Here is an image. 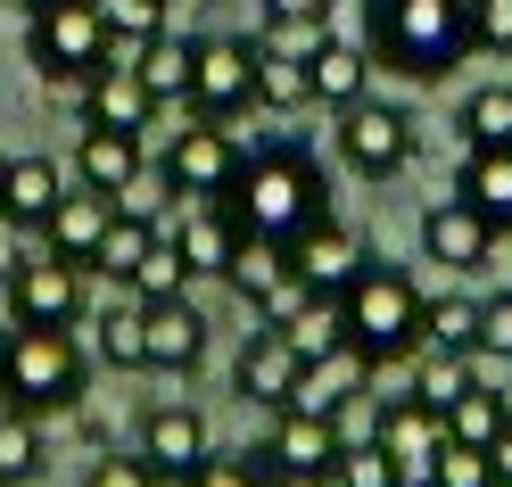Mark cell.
I'll return each instance as SVG.
<instances>
[{
	"mask_svg": "<svg viewBox=\"0 0 512 487\" xmlns=\"http://www.w3.org/2000/svg\"><path fill=\"white\" fill-rule=\"evenodd\" d=\"M455 199H471V207L512 240V149H463V166H455Z\"/></svg>",
	"mask_w": 512,
	"mask_h": 487,
	"instance_id": "cell-26",
	"label": "cell"
},
{
	"mask_svg": "<svg viewBox=\"0 0 512 487\" xmlns=\"http://www.w3.org/2000/svg\"><path fill=\"white\" fill-rule=\"evenodd\" d=\"M479 380H488V355H479V347H422L413 372H405V397L446 421V405H455L463 388H479Z\"/></svg>",
	"mask_w": 512,
	"mask_h": 487,
	"instance_id": "cell-24",
	"label": "cell"
},
{
	"mask_svg": "<svg viewBox=\"0 0 512 487\" xmlns=\"http://www.w3.org/2000/svg\"><path fill=\"white\" fill-rule=\"evenodd\" d=\"M364 50L397 83H446L463 58H479L471 0H364Z\"/></svg>",
	"mask_w": 512,
	"mask_h": 487,
	"instance_id": "cell-2",
	"label": "cell"
},
{
	"mask_svg": "<svg viewBox=\"0 0 512 487\" xmlns=\"http://www.w3.org/2000/svg\"><path fill=\"white\" fill-rule=\"evenodd\" d=\"M290 273H298V265H290V240L240 232V248H232V273H223V281H232V298L256 314V306H265V298H273V289L290 281Z\"/></svg>",
	"mask_w": 512,
	"mask_h": 487,
	"instance_id": "cell-27",
	"label": "cell"
},
{
	"mask_svg": "<svg viewBox=\"0 0 512 487\" xmlns=\"http://www.w3.org/2000/svg\"><path fill=\"white\" fill-rule=\"evenodd\" d=\"M50 463V438H42V413H0V487H34Z\"/></svg>",
	"mask_w": 512,
	"mask_h": 487,
	"instance_id": "cell-32",
	"label": "cell"
},
{
	"mask_svg": "<svg viewBox=\"0 0 512 487\" xmlns=\"http://www.w3.org/2000/svg\"><path fill=\"white\" fill-rule=\"evenodd\" d=\"M141 314H149V372L190 380L207 364V314L190 306V289H182V298H149Z\"/></svg>",
	"mask_w": 512,
	"mask_h": 487,
	"instance_id": "cell-21",
	"label": "cell"
},
{
	"mask_svg": "<svg viewBox=\"0 0 512 487\" xmlns=\"http://www.w3.org/2000/svg\"><path fill=\"white\" fill-rule=\"evenodd\" d=\"M166 240L182 248V265H190V281L199 273H232V248H240V223H232V207L223 199H182V215L166 223Z\"/></svg>",
	"mask_w": 512,
	"mask_h": 487,
	"instance_id": "cell-20",
	"label": "cell"
},
{
	"mask_svg": "<svg viewBox=\"0 0 512 487\" xmlns=\"http://www.w3.org/2000/svg\"><path fill=\"white\" fill-rule=\"evenodd\" d=\"M75 190V174L58 166V157H9V199H0V223H9L17 240H42V223H50V207Z\"/></svg>",
	"mask_w": 512,
	"mask_h": 487,
	"instance_id": "cell-19",
	"label": "cell"
},
{
	"mask_svg": "<svg viewBox=\"0 0 512 487\" xmlns=\"http://www.w3.org/2000/svg\"><path fill=\"white\" fill-rule=\"evenodd\" d=\"M479 355H488V364H512V289H488V298H479Z\"/></svg>",
	"mask_w": 512,
	"mask_h": 487,
	"instance_id": "cell-40",
	"label": "cell"
},
{
	"mask_svg": "<svg viewBox=\"0 0 512 487\" xmlns=\"http://www.w3.org/2000/svg\"><path fill=\"white\" fill-rule=\"evenodd\" d=\"M83 487H166V479H157V471L141 463V454L124 446V454H100V463L83 471Z\"/></svg>",
	"mask_w": 512,
	"mask_h": 487,
	"instance_id": "cell-41",
	"label": "cell"
},
{
	"mask_svg": "<svg viewBox=\"0 0 512 487\" xmlns=\"http://www.w3.org/2000/svg\"><path fill=\"white\" fill-rule=\"evenodd\" d=\"M323 487H397V463L380 454V438L372 446H339V463H331Z\"/></svg>",
	"mask_w": 512,
	"mask_h": 487,
	"instance_id": "cell-39",
	"label": "cell"
},
{
	"mask_svg": "<svg viewBox=\"0 0 512 487\" xmlns=\"http://www.w3.org/2000/svg\"><path fill=\"white\" fill-rule=\"evenodd\" d=\"M0 199H9V157H0Z\"/></svg>",
	"mask_w": 512,
	"mask_h": 487,
	"instance_id": "cell-46",
	"label": "cell"
},
{
	"mask_svg": "<svg viewBox=\"0 0 512 487\" xmlns=\"http://www.w3.org/2000/svg\"><path fill=\"white\" fill-rule=\"evenodd\" d=\"M430 487H504V479H496V454H488V446H455V438H446Z\"/></svg>",
	"mask_w": 512,
	"mask_h": 487,
	"instance_id": "cell-38",
	"label": "cell"
},
{
	"mask_svg": "<svg viewBox=\"0 0 512 487\" xmlns=\"http://www.w3.org/2000/svg\"><path fill=\"white\" fill-rule=\"evenodd\" d=\"M232 223L240 232H265V240H298L306 223L339 215L331 207V166L314 157L298 133H265L240 157V182H232Z\"/></svg>",
	"mask_w": 512,
	"mask_h": 487,
	"instance_id": "cell-1",
	"label": "cell"
},
{
	"mask_svg": "<svg viewBox=\"0 0 512 487\" xmlns=\"http://www.w3.org/2000/svg\"><path fill=\"white\" fill-rule=\"evenodd\" d=\"M83 322H91V355H100L108 372H149V314H141L133 289H116V298L91 306Z\"/></svg>",
	"mask_w": 512,
	"mask_h": 487,
	"instance_id": "cell-25",
	"label": "cell"
},
{
	"mask_svg": "<svg viewBox=\"0 0 512 487\" xmlns=\"http://www.w3.org/2000/svg\"><path fill=\"white\" fill-rule=\"evenodd\" d=\"M182 487H281V479L265 471V454H256V446H240V454H223V446H215Z\"/></svg>",
	"mask_w": 512,
	"mask_h": 487,
	"instance_id": "cell-37",
	"label": "cell"
},
{
	"mask_svg": "<svg viewBox=\"0 0 512 487\" xmlns=\"http://www.w3.org/2000/svg\"><path fill=\"white\" fill-rule=\"evenodd\" d=\"M133 454H141V463L166 479V487H182V479L215 454V430H207V413H199V405L157 397V405L141 413V430H133Z\"/></svg>",
	"mask_w": 512,
	"mask_h": 487,
	"instance_id": "cell-11",
	"label": "cell"
},
{
	"mask_svg": "<svg viewBox=\"0 0 512 487\" xmlns=\"http://www.w3.org/2000/svg\"><path fill=\"white\" fill-rule=\"evenodd\" d=\"M166 9L174 0H100V25H108V67H133V58L166 34Z\"/></svg>",
	"mask_w": 512,
	"mask_h": 487,
	"instance_id": "cell-29",
	"label": "cell"
},
{
	"mask_svg": "<svg viewBox=\"0 0 512 487\" xmlns=\"http://www.w3.org/2000/svg\"><path fill=\"white\" fill-rule=\"evenodd\" d=\"M108 223H116V199H100V190H67V199L50 207V223H42V248L50 256H67V265H83L91 273V256H100V240H108Z\"/></svg>",
	"mask_w": 512,
	"mask_h": 487,
	"instance_id": "cell-23",
	"label": "cell"
},
{
	"mask_svg": "<svg viewBox=\"0 0 512 487\" xmlns=\"http://www.w3.org/2000/svg\"><path fill=\"white\" fill-rule=\"evenodd\" d=\"M25 58L34 75L58 91H83L91 75L108 67V25H100V0H42L25 17Z\"/></svg>",
	"mask_w": 512,
	"mask_h": 487,
	"instance_id": "cell-5",
	"label": "cell"
},
{
	"mask_svg": "<svg viewBox=\"0 0 512 487\" xmlns=\"http://www.w3.org/2000/svg\"><path fill=\"white\" fill-rule=\"evenodd\" d=\"M116 289H133L141 306H149V298H182V289H190V265H182V248H174L166 232H157V248L133 265V281H116Z\"/></svg>",
	"mask_w": 512,
	"mask_h": 487,
	"instance_id": "cell-36",
	"label": "cell"
},
{
	"mask_svg": "<svg viewBox=\"0 0 512 487\" xmlns=\"http://www.w3.org/2000/svg\"><path fill=\"white\" fill-rule=\"evenodd\" d=\"M157 116H166V100L141 83V67H100L83 83V124H108V133H157Z\"/></svg>",
	"mask_w": 512,
	"mask_h": 487,
	"instance_id": "cell-17",
	"label": "cell"
},
{
	"mask_svg": "<svg viewBox=\"0 0 512 487\" xmlns=\"http://www.w3.org/2000/svg\"><path fill=\"white\" fill-rule=\"evenodd\" d=\"M471 34L488 58H512V0H471Z\"/></svg>",
	"mask_w": 512,
	"mask_h": 487,
	"instance_id": "cell-42",
	"label": "cell"
},
{
	"mask_svg": "<svg viewBox=\"0 0 512 487\" xmlns=\"http://www.w3.org/2000/svg\"><path fill=\"white\" fill-rule=\"evenodd\" d=\"M265 25H281V34H323L331 0H265Z\"/></svg>",
	"mask_w": 512,
	"mask_h": 487,
	"instance_id": "cell-43",
	"label": "cell"
},
{
	"mask_svg": "<svg viewBox=\"0 0 512 487\" xmlns=\"http://www.w3.org/2000/svg\"><path fill=\"white\" fill-rule=\"evenodd\" d=\"M496 405H504V421H512V364H496Z\"/></svg>",
	"mask_w": 512,
	"mask_h": 487,
	"instance_id": "cell-45",
	"label": "cell"
},
{
	"mask_svg": "<svg viewBox=\"0 0 512 487\" xmlns=\"http://www.w3.org/2000/svg\"><path fill=\"white\" fill-rule=\"evenodd\" d=\"M0 397L17 413H83V397H91L83 339L42 331V322H9L0 331Z\"/></svg>",
	"mask_w": 512,
	"mask_h": 487,
	"instance_id": "cell-3",
	"label": "cell"
},
{
	"mask_svg": "<svg viewBox=\"0 0 512 487\" xmlns=\"http://www.w3.org/2000/svg\"><path fill=\"white\" fill-rule=\"evenodd\" d=\"M339 166L356 174V182H397L413 166V149H422V116H413L405 100H380V91H364L356 108H339Z\"/></svg>",
	"mask_w": 512,
	"mask_h": 487,
	"instance_id": "cell-6",
	"label": "cell"
},
{
	"mask_svg": "<svg viewBox=\"0 0 512 487\" xmlns=\"http://www.w3.org/2000/svg\"><path fill=\"white\" fill-rule=\"evenodd\" d=\"M306 50H314V34H281V25H265V34H256V108H273V116L314 108Z\"/></svg>",
	"mask_w": 512,
	"mask_h": 487,
	"instance_id": "cell-14",
	"label": "cell"
},
{
	"mask_svg": "<svg viewBox=\"0 0 512 487\" xmlns=\"http://www.w3.org/2000/svg\"><path fill=\"white\" fill-rule=\"evenodd\" d=\"M240 157H248V141L232 133V124H207V116H190L182 133L166 141L157 174H166V190H174V199H232V182H240Z\"/></svg>",
	"mask_w": 512,
	"mask_h": 487,
	"instance_id": "cell-8",
	"label": "cell"
},
{
	"mask_svg": "<svg viewBox=\"0 0 512 487\" xmlns=\"http://www.w3.org/2000/svg\"><path fill=\"white\" fill-rule=\"evenodd\" d=\"M496 248H504V232H496L471 199H455V190L422 207V256H430V265H446V273H488Z\"/></svg>",
	"mask_w": 512,
	"mask_h": 487,
	"instance_id": "cell-13",
	"label": "cell"
},
{
	"mask_svg": "<svg viewBox=\"0 0 512 487\" xmlns=\"http://www.w3.org/2000/svg\"><path fill=\"white\" fill-rule=\"evenodd\" d=\"M256 108V42L248 34H199L190 50V116L232 124Z\"/></svg>",
	"mask_w": 512,
	"mask_h": 487,
	"instance_id": "cell-9",
	"label": "cell"
},
{
	"mask_svg": "<svg viewBox=\"0 0 512 487\" xmlns=\"http://www.w3.org/2000/svg\"><path fill=\"white\" fill-rule=\"evenodd\" d=\"M339 421L331 413H306V405H281L273 413V430L256 438V454H265V471L281 479V487H323L331 479V463H339Z\"/></svg>",
	"mask_w": 512,
	"mask_h": 487,
	"instance_id": "cell-10",
	"label": "cell"
},
{
	"mask_svg": "<svg viewBox=\"0 0 512 487\" xmlns=\"http://www.w3.org/2000/svg\"><path fill=\"white\" fill-rule=\"evenodd\" d=\"M306 75H314V108H356L364 91H372V50L364 42H347V34H314V50H306Z\"/></svg>",
	"mask_w": 512,
	"mask_h": 487,
	"instance_id": "cell-22",
	"label": "cell"
},
{
	"mask_svg": "<svg viewBox=\"0 0 512 487\" xmlns=\"http://www.w3.org/2000/svg\"><path fill=\"white\" fill-rule=\"evenodd\" d=\"M422 298L430 289L413 281L405 265H389V256H372V265L356 273V289H347V347H364L380 372L389 364H413L422 355Z\"/></svg>",
	"mask_w": 512,
	"mask_h": 487,
	"instance_id": "cell-4",
	"label": "cell"
},
{
	"mask_svg": "<svg viewBox=\"0 0 512 487\" xmlns=\"http://www.w3.org/2000/svg\"><path fill=\"white\" fill-rule=\"evenodd\" d=\"M67 174H75L83 190H100V199H124V190L149 174V141H141V133H108V124H83Z\"/></svg>",
	"mask_w": 512,
	"mask_h": 487,
	"instance_id": "cell-18",
	"label": "cell"
},
{
	"mask_svg": "<svg viewBox=\"0 0 512 487\" xmlns=\"http://www.w3.org/2000/svg\"><path fill=\"white\" fill-rule=\"evenodd\" d=\"M372 380H380V364L364 347H323V355H306L298 364V388H290V405H306V413H339V405H356V397H372Z\"/></svg>",
	"mask_w": 512,
	"mask_h": 487,
	"instance_id": "cell-15",
	"label": "cell"
},
{
	"mask_svg": "<svg viewBox=\"0 0 512 487\" xmlns=\"http://www.w3.org/2000/svg\"><path fill=\"white\" fill-rule=\"evenodd\" d=\"M290 265H298V281L314 289V298H347L356 273L372 265V240L347 215H323V223H306V232L290 240Z\"/></svg>",
	"mask_w": 512,
	"mask_h": 487,
	"instance_id": "cell-12",
	"label": "cell"
},
{
	"mask_svg": "<svg viewBox=\"0 0 512 487\" xmlns=\"http://www.w3.org/2000/svg\"><path fill=\"white\" fill-rule=\"evenodd\" d=\"M190 50H199V34H174V25H166V34H157V42L133 58L141 83H149L166 108H190Z\"/></svg>",
	"mask_w": 512,
	"mask_h": 487,
	"instance_id": "cell-31",
	"label": "cell"
},
{
	"mask_svg": "<svg viewBox=\"0 0 512 487\" xmlns=\"http://www.w3.org/2000/svg\"><path fill=\"white\" fill-rule=\"evenodd\" d=\"M463 149H512V83H471L455 100Z\"/></svg>",
	"mask_w": 512,
	"mask_h": 487,
	"instance_id": "cell-30",
	"label": "cell"
},
{
	"mask_svg": "<svg viewBox=\"0 0 512 487\" xmlns=\"http://www.w3.org/2000/svg\"><path fill=\"white\" fill-rule=\"evenodd\" d=\"M496 430H504L496 380H479V388H463V397L446 405V438H455V446H496Z\"/></svg>",
	"mask_w": 512,
	"mask_h": 487,
	"instance_id": "cell-35",
	"label": "cell"
},
{
	"mask_svg": "<svg viewBox=\"0 0 512 487\" xmlns=\"http://www.w3.org/2000/svg\"><path fill=\"white\" fill-rule=\"evenodd\" d=\"M9 9H25V17H34V9H42V0H9Z\"/></svg>",
	"mask_w": 512,
	"mask_h": 487,
	"instance_id": "cell-47",
	"label": "cell"
},
{
	"mask_svg": "<svg viewBox=\"0 0 512 487\" xmlns=\"http://www.w3.org/2000/svg\"><path fill=\"white\" fill-rule=\"evenodd\" d=\"M290 388H298V355H290V339L256 322V331L240 339V355H232V397L281 413V405H290Z\"/></svg>",
	"mask_w": 512,
	"mask_h": 487,
	"instance_id": "cell-16",
	"label": "cell"
},
{
	"mask_svg": "<svg viewBox=\"0 0 512 487\" xmlns=\"http://www.w3.org/2000/svg\"><path fill=\"white\" fill-rule=\"evenodd\" d=\"M281 339H290V355L306 364V355H323V347L347 339V306H339V298H306L290 322H281Z\"/></svg>",
	"mask_w": 512,
	"mask_h": 487,
	"instance_id": "cell-34",
	"label": "cell"
},
{
	"mask_svg": "<svg viewBox=\"0 0 512 487\" xmlns=\"http://www.w3.org/2000/svg\"><path fill=\"white\" fill-rule=\"evenodd\" d=\"M9 322H42V331H83L91 314V273L67 265V256H50L42 240L9 256Z\"/></svg>",
	"mask_w": 512,
	"mask_h": 487,
	"instance_id": "cell-7",
	"label": "cell"
},
{
	"mask_svg": "<svg viewBox=\"0 0 512 487\" xmlns=\"http://www.w3.org/2000/svg\"><path fill=\"white\" fill-rule=\"evenodd\" d=\"M157 232H166V223H157L149 207H124V199H116V223H108L100 256H91V273H100V281H133V265L157 248Z\"/></svg>",
	"mask_w": 512,
	"mask_h": 487,
	"instance_id": "cell-28",
	"label": "cell"
},
{
	"mask_svg": "<svg viewBox=\"0 0 512 487\" xmlns=\"http://www.w3.org/2000/svg\"><path fill=\"white\" fill-rule=\"evenodd\" d=\"M422 347H479V298H463V289L422 298Z\"/></svg>",
	"mask_w": 512,
	"mask_h": 487,
	"instance_id": "cell-33",
	"label": "cell"
},
{
	"mask_svg": "<svg viewBox=\"0 0 512 487\" xmlns=\"http://www.w3.org/2000/svg\"><path fill=\"white\" fill-rule=\"evenodd\" d=\"M488 454H496V479L512 487V421H504V430H496V446H488Z\"/></svg>",
	"mask_w": 512,
	"mask_h": 487,
	"instance_id": "cell-44",
	"label": "cell"
}]
</instances>
